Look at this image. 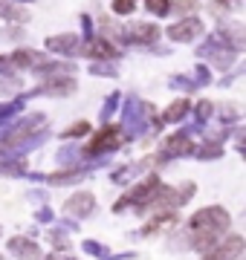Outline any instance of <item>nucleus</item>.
<instances>
[{
  "label": "nucleus",
  "instance_id": "f257e3e1",
  "mask_svg": "<svg viewBox=\"0 0 246 260\" xmlns=\"http://www.w3.org/2000/svg\"><path fill=\"white\" fill-rule=\"evenodd\" d=\"M232 217L223 205H206L189 217V246L197 249L200 254H206L214 243L229 232Z\"/></svg>",
  "mask_w": 246,
  "mask_h": 260
},
{
  "label": "nucleus",
  "instance_id": "f03ea898",
  "mask_svg": "<svg viewBox=\"0 0 246 260\" xmlns=\"http://www.w3.org/2000/svg\"><path fill=\"white\" fill-rule=\"evenodd\" d=\"M125 145V133L119 124H102V130L99 133H93V139L84 145V150H81V159H99V156H107V153H113V150H119Z\"/></svg>",
  "mask_w": 246,
  "mask_h": 260
},
{
  "label": "nucleus",
  "instance_id": "7ed1b4c3",
  "mask_svg": "<svg viewBox=\"0 0 246 260\" xmlns=\"http://www.w3.org/2000/svg\"><path fill=\"white\" fill-rule=\"evenodd\" d=\"M119 127H122L125 139H139L148 133V121L142 116V99L136 93H131L122 102V124Z\"/></svg>",
  "mask_w": 246,
  "mask_h": 260
},
{
  "label": "nucleus",
  "instance_id": "20e7f679",
  "mask_svg": "<svg viewBox=\"0 0 246 260\" xmlns=\"http://www.w3.org/2000/svg\"><path fill=\"white\" fill-rule=\"evenodd\" d=\"M160 191H162V179L157 177V174H151V177H145L139 185H133L125 197H128V205H131L133 211L145 214L148 208H153V205H157Z\"/></svg>",
  "mask_w": 246,
  "mask_h": 260
},
{
  "label": "nucleus",
  "instance_id": "39448f33",
  "mask_svg": "<svg viewBox=\"0 0 246 260\" xmlns=\"http://www.w3.org/2000/svg\"><path fill=\"white\" fill-rule=\"evenodd\" d=\"M78 90V81L76 75H67V73H58V75H47L44 81L32 90V93H23V99H29V95H61V99H67V95H73Z\"/></svg>",
  "mask_w": 246,
  "mask_h": 260
},
{
  "label": "nucleus",
  "instance_id": "423d86ee",
  "mask_svg": "<svg viewBox=\"0 0 246 260\" xmlns=\"http://www.w3.org/2000/svg\"><path fill=\"white\" fill-rule=\"evenodd\" d=\"M157 38H160V26L157 23H148V20H133V23H125L119 29V41L136 44V47H153Z\"/></svg>",
  "mask_w": 246,
  "mask_h": 260
},
{
  "label": "nucleus",
  "instance_id": "0eeeda50",
  "mask_svg": "<svg viewBox=\"0 0 246 260\" xmlns=\"http://www.w3.org/2000/svg\"><path fill=\"white\" fill-rule=\"evenodd\" d=\"M243 251H246L243 234H223L200 260H240Z\"/></svg>",
  "mask_w": 246,
  "mask_h": 260
},
{
  "label": "nucleus",
  "instance_id": "6e6552de",
  "mask_svg": "<svg viewBox=\"0 0 246 260\" xmlns=\"http://www.w3.org/2000/svg\"><path fill=\"white\" fill-rule=\"evenodd\" d=\"M165 32H168V38L174 44H191V41H197V38L206 32V23L200 18H194V15H186V18H180L177 23H171Z\"/></svg>",
  "mask_w": 246,
  "mask_h": 260
},
{
  "label": "nucleus",
  "instance_id": "1a4fd4ad",
  "mask_svg": "<svg viewBox=\"0 0 246 260\" xmlns=\"http://www.w3.org/2000/svg\"><path fill=\"white\" fill-rule=\"evenodd\" d=\"M81 52H84L90 61H116V58L122 55V49L116 47L110 38H104V35L84 41V44H81Z\"/></svg>",
  "mask_w": 246,
  "mask_h": 260
},
{
  "label": "nucleus",
  "instance_id": "9d476101",
  "mask_svg": "<svg viewBox=\"0 0 246 260\" xmlns=\"http://www.w3.org/2000/svg\"><path fill=\"white\" fill-rule=\"evenodd\" d=\"M44 47H47L52 55L78 58V55H81V38L73 35V32H64V35H49L47 41H44Z\"/></svg>",
  "mask_w": 246,
  "mask_h": 260
},
{
  "label": "nucleus",
  "instance_id": "9b49d317",
  "mask_svg": "<svg viewBox=\"0 0 246 260\" xmlns=\"http://www.w3.org/2000/svg\"><path fill=\"white\" fill-rule=\"evenodd\" d=\"M93 211H96V197L90 191H76L64 203V214H70L73 220H87V217H93Z\"/></svg>",
  "mask_w": 246,
  "mask_h": 260
},
{
  "label": "nucleus",
  "instance_id": "f8f14e48",
  "mask_svg": "<svg viewBox=\"0 0 246 260\" xmlns=\"http://www.w3.org/2000/svg\"><path fill=\"white\" fill-rule=\"evenodd\" d=\"M177 223H180V211L177 208H157V214L145 223L139 237H148L153 232H165V229H177Z\"/></svg>",
  "mask_w": 246,
  "mask_h": 260
},
{
  "label": "nucleus",
  "instance_id": "ddd939ff",
  "mask_svg": "<svg viewBox=\"0 0 246 260\" xmlns=\"http://www.w3.org/2000/svg\"><path fill=\"white\" fill-rule=\"evenodd\" d=\"M194 139H191V133H186V130H180V133H174V136H168L165 139V145H162V153L168 159H180V156H191L194 153Z\"/></svg>",
  "mask_w": 246,
  "mask_h": 260
},
{
  "label": "nucleus",
  "instance_id": "4468645a",
  "mask_svg": "<svg viewBox=\"0 0 246 260\" xmlns=\"http://www.w3.org/2000/svg\"><path fill=\"white\" fill-rule=\"evenodd\" d=\"M9 251L15 254V257L20 260H41L44 257V251H41V246L32 237H23V234H18V237H9Z\"/></svg>",
  "mask_w": 246,
  "mask_h": 260
},
{
  "label": "nucleus",
  "instance_id": "2eb2a0df",
  "mask_svg": "<svg viewBox=\"0 0 246 260\" xmlns=\"http://www.w3.org/2000/svg\"><path fill=\"white\" fill-rule=\"evenodd\" d=\"M87 177V168H61L55 174H41V182L47 185H78L84 182Z\"/></svg>",
  "mask_w": 246,
  "mask_h": 260
},
{
  "label": "nucleus",
  "instance_id": "dca6fc26",
  "mask_svg": "<svg viewBox=\"0 0 246 260\" xmlns=\"http://www.w3.org/2000/svg\"><path fill=\"white\" fill-rule=\"evenodd\" d=\"M9 58H12V64H15V70H35L41 61H47L38 49H29V47H18Z\"/></svg>",
  "mask_w": 246,
  "mask_h": 260
},
{
  "label": "nucleus",
  "instance_id": "f3484780",
  "mask_svg": "<svg viewBox=\"0 0 246 260\" xmlns=\"http://www.w3.org/2000/svg\"><path fill=\"white\" fill-rule=\"evenodd\" d=\"M26 159L15 153H0V177H26Z\"/></svg>",
  "mask_w": 246,
  "mask_h": 260
},
{
  "label": "nucleus",
  "instance_id": "a211bd4d",
  "mask_svg": "<svg viewBox=\"0 0 246 260\" xmlns=\"http://www.w3.org/2000/svg\"><path fill=\"white\" fill-rule=\"evenodd\" d=\"M0 20L6 23H29V9L15 0H0Z\"/></svg>",
  "mask_w": 246,
  "mask_h": 260
},
{
  "label": "nucleus",
  "instance_id": "6ab92c4d",
  "mask_svg": "<svg viewBox=\"0 0 246 260\" xmlns=\"http://www.w3.org/2000/svg\"><path fill=\"white\" fill-rule=\"evenodd\" d=\"M32 73L38 75V78H47V75H58V73H67V75H73L76 73V64L73 61H41Z\"/></svg>",
  "mask_w": 246,
  "mask_h": 260
},
{
  "label": "nucleus",
  "instance_id": "aec40b11",
  "mask_svg": "<svg viewBox=\"0 0 246 260\" xmlns=\"http://www.w3.org/2000/svg\"><path fill=\"white\" fill-rule=\"evenodd\" d=\"M55 162L61 168H81V148H78L76 142H70V145H64V148H58Z\"/></svg>",
  "mask_w": 246,
  "mask_h": 260
},
{
  "label": "nucleus",
  "instance_id": "412c9836",
  "mask_svg": "<svg viewBox=\"0 0 246 260\" xmlns=\"http://www.w3.org/2000/svg\"><path fill=\"white\" fill-rule=\"evenodd\" d=\"M189 113H191V102L189 99H177L174 104H168V110L162 113V121H168V124H180V121H186Z\"/></svg>",
  "mask_w": 246,
  "mask_h": 260
},
{
  "label": "nucleus",
  "instance_id": "4be33fe9",
  "mask_svg": "<svg viewBox=\"0 0 246 260\" xmlns=\"http://www.w3.org/2000/svg\"><path fill=\"white\" fill-rule=\"evenodd\" d=\"M223 153H226V150H223V142L206 139L203 145H200V148H194V153H191V156H197L200 162H214V159H220Z\"/></svg>",
  "mask_w": 246,
  "mask_h": 260
},
{
  "label": "nucleus",
  "instance_id": "5701e85b",
  "mask_svg": "<svg viewBox=\"0 0 246 260\" xmlns=\"http://www.w3.org/2000/svg\"><path fill=\"white\" fill-rule=\"evenodd\" d=\"M23 95H18V99H12V102H0V127H6L12 119H18V113L23 110Z\"/></svg>",
  "mask_w": 246,
  "mask_h": 260
},
{
  "label": "nucleus",
  "instance_id": "b1692460",
  "mask_svg": "<svg viewBox=\"0 0 246 260\" xmlns=\"http://www.w3.org/2000/svg\"><path fill=\"white\" fill-rule=\"evenodd\" d=\"M237 52L235 49H226V47H218L211 55H208V61H211V67L214 70H232V64H235Z\"/></svg>",
  "mask_w": 246,
  "mask_h": 260
},
{
  "label": "nucleus",
  "instance_id": "393cba45",
  "mask_svg": "<svg viewBox=\"0 0 246 260\" xmlns=\"http://www.w3.org/2000/svg\"><path fill=\"white\" fill-rule=\"evenodd\" d=\"M90 75H96V78H119V70H116L113 61H93Z\"/></svg>",
  "mask_w": 246,
  "mask_h": 260
},
{
  "label": "nucleus",
  "instance_id": "a878e982",
  "mask_svg": "<svg viewBox=\"0 0 246 260\" xmlns=\"http://www.w3.org/2000/svg\"><path fill=\"white\" fill-rule=\"evenodd\" d=\"M84 136H90V121H84V119H78V121H73L70 127L61 133V139H84Z\"/></svg>",
  "mask_w": 246,
  "mask_h": 260
},
{
  "label": "nucleus",
  "instance_id": "bb28decb",
  "mask_svg": "<svg viewBox=\"0 0 246 260\" xmlns=\"http://www.w3.org/2000/svg\"><path fill=\"white\" fill-rule=\"evenodd\" d=\"M191 110H194V119H197V124H206V121L214 116V102H208V99H200V102L191 107Z\"/></svg>",
  "mask_w": 246,
  "mask_h": 260
},
{
  "label": "nucleus",
  "instance_id": "cd10ccee",
  "mask_svg": "<svg viewBox=\"0 0 246 260\" xmlns=\"http://www.w3.org/2000/svg\"><path fill=\"white\" fill-rule=\"evenodd\" d=\"M49 240H52V246H55V251H70L73 249V243H70V234L64 232V229H52L49 232Z\"/></svg>",
  "mask_w": 246,
  "mask_h": 260
},
{
  "label": "nucleus",
  "instance_id": "c85d7f7f",
  "mask_svg": "<svg viewBox=\"0 0 246 260\" xmlns=\"http://www.w3.org/2000/svg\"><path fill=\"white\" fill-rule=\"evenodd\" d=\"M171 3H174V0H145V9L151 12V15H157V18H168Z\"/></svg>",
  "mask_w": 246,
  "mask_h": 260
},
{
  "label": "nucleus",
  "instance_id": "c756f323",
  "mask_svg": "<svg viewBox=\"0 0 246 260\" xmlns=\"http://www.w3.org/2000/svg\"><path fill=\"white\" fill-rule=\"evenodd\" d=\"M119 99H122L119 93H110L107 99H104V104H102V113H99V119H102V124H107V121H110V116L116 113V104H119Z\"/></svg>",
  "mask_w": 246,
  "mask_h": 260
},
{
  "label": "nucleus",
  "instance_id": "7c9ffc66",
  "mask_svg": "<svg viewBox=\"0 0 246 260\" xmlns=\"http://www.w3.org/2000/svg\"><path fill=\"white\" fill-rule=\"evenodd\" d=\"M168 87L171 90H182V93H194V90H197V84L191 81V78H186V75H171Z\"/></svg>",
  "mask_w": 246,
  "mask_h": 260
},
{
  "label": "nucleus",
  "instance_id": "2f4dec72",
  "mask_svg": "<svg viewBox=\"0 0 246 260\" xmlns=\"http://www.w3.org/2000/svg\"><path fill=\"white\" fill-rule=\"evenodd\" d=\"M23 38H26V29L23 26H15V23L0 26V41H23Z\"/></svg>",
  "mask_w": 246,
  "mask_h": 260
},
{
  "label": "nucleus",
  "instance_id": "473e14b6",
  "mask_svg": "<svg viewBox=\"0 0 246 260\" xmlns=\"http://www.w3.org/2000/svg\"><path fill=\"white\" fill-rule=\"evenodd\" d=\"M20 87H23V84H20V78L18 75H9V78H0V95H3V99H6V95H15L20 90Z\"/></svg>",
  "mask_w": 246,
  "mask_h": 260
},
{
  "label": "nucleus",
  "instance_id": "72a5a7b5",
  "mask_svg": "<svg viewBox=\"0 0 246 260\" xmlns=\"http://www.w3.org/2000/svg\"><path fill=\"white\" fill-rule=\"evenodd\" d=\"M220 121H223V127H229V124H235L237 119H240V113H237V104H223L220 107Z\"/></svg>",
  "mask_w": 246,
  "mask_h": 260
},
{
  "label": "nucleus",
  "instance_id": "f704fd0d",
  "mask_svg": "<svg viewBox=\"0 0 246 260\" xmlns=\"http://www.w3.org/2000/svg\"><path fill=\"white\" fill-rule=\"evenodd\" d=\"M139 171H142V162H139V165H125V168H119V171H113V182L122 185L125 179H131L133 174H139Z\"/></svg>",
  "mask_w": 246,
  "mask_h": 260
},
{
  "label": "nucleus",
  "instance_id": "c9c22d12",
  "mask_svg": "<svg viewBox=\"0 0 246 260\" xmlns=\"http://www.w3.org/2000/svg\"><path fill=\"white\" fill-rule=\"evenodd\" d=\"M110 9H113V15H122V18H128V15L136 9V0H110Z\"/></svg>",
  "mask_w": 246,
  "mask_h": 260
},
{
  "label": "nucleus",
  "instance_id": "e433bc0d",
  "mask_svg": "<svg viewBox=\"0 0 246 260\" xmlns=\"http://www.w3.org/2000/svg\"><path fill=\"white\" fill-rule=\"evenodd\" d=\"M81 249H84L87 254H93V257H99V260H102L104 254H107V249H104V246H102L99 240H84V243H81Z\"/></svg>",
  "mask_w": 246,
  "mask_h": 260
},
{
  "label": "nucleus",
  "instance_id": "4c0bfd02",
  "mask_svg": "<svg viewBox=\"0 0 246 260\" xmlns=\"http://www.w3.org/2000/svg\"><path fill=\"white\" fill-rule=\"evenodd\" d=\"M191 81L197 84V87H208V84H211V73H208V67L200 64L197 70H194V78H191Z\"/></svg>",
  "mask_w": 246,
  "mask_h": 260
},
{
  "label": "nucleus",
  "instance_id": "58836bf2",
  "mask_svg": "<svg viewBox=\"0 0 246 260\" xmlns=\"http://www.w3.org/2000/svg\"><path fill=\"white\" fill-rule=\"evenodd\" d=\"M182 12V15H191V12L197 9V0H180V3H171V12Z\"/></svg>",
  "mask_w": 246,
  "mask_h": 260
},
{
  "label": "nucleus",
  "instance_id": "ea45409f",
  "mask_svg": "<svg viewBox=\"0 0 246 260\" xmlns=\"http://www.w3.org/2000/svg\"><path fill=\"white\" fill-rule=\"evenodd\" d=\"M0 75H3V78L15 75V64H12V58H9V55H0Z\"/></svg>",
  "mask_w": 246,
  "mask_h": 260
},
{
  "label": "nucleus",
  "instance_id": "a19ab883",
  "mask_svg": "<svg viewBox=\"0 0 246 260\" xmlns=\"http://www.w3.org/2000/svg\"><path fill=\"white\" fill-rule=\"evenodd\" d=\"M52 220H55V214H52V208H38V211H35V223H52Z\"/></svg>",
  "mask_w": 246,
  "mask_h": 260
},
{
  "label": "nucleus",
  "instance_id": "79ce46f5",
  "mask_svg": "<svg viewBox=\"0 0 246 260\" xmlns=\"http://www.w3.org/2000/svg\"><path fill=\"white\" fill-rule=\"evenodd\" d=\"M81 29H84V41H90V38H93V20L87 18V15H81ZM84 41H81V44H84Z\"/></svg>",
  "mask_w": 246,
  "mask_h": 260
},
{
  "label": "nucleus",
  "instance_id": "37998d69",
  "mask_svg": "<svg viewBox=\"0 0 246 260\" xmlns=\"http://www.w3.org/2000/svg\"><path fill=\"white\" fill-rule=\"evenodd\" d=\"M240 73H243V67H237V70H232V73H229L226 78H220V87H229V84L235 81V78H237Z\"/></svg>",
  "mask_w": 246,
  "mask_h": 260
},
{
  "label": "nucleus",
  "instance_id": "c03bdc74",
  "mask_svg": "<svg viewBox=\"0 0 246 260\" xmlns=\"http://www.w3.org/2000/svg\"><path fill=\"white\" fill-rule=\"evenodd\" d=\"M58 229H64V232H78V220H61Z\"/></svg>",
  "mask_w": 246,
  "mask_h": 260
},
{
  "label": "nucleus",
  "instance_id": "a18cd8bd",
  "mask_svg": "<svg viewBox=\"0 0 246 260\" xmlns=\"http://www.w3.org/2000/svg\"><path fill=\"white\" fill-rule=\"evenodd\" d=\"M29 200H32V203H44V200H47V191H29Z\"/></svg>",
  "mask_w": 246,
  "mask_h": 260
},
{
  "label": "nucleus",
  "instance_id": "49530a36",
  "mask_svg": "<svg viewBox=\"0 0 246 260\" xmlns=\"http://www.w3.org/2000/svg\"><path fill=\"white\" fill-rule=\"evenodd\" d=\"M47 260H73V257H67V251H64V254H61V251H52Z\"/></svg>",
  "mask_w": 246,
  "mask_h": 260
},
{
  "label": "nucleus",
  "instance_id": "de8ad7c7",
  "mask_svg": "<svg viewBox=\"0 0 246 260\" xmlns=\"http://www.w3.org/2000/svg\"><path fill=\"white\" fill-rule=\"evenodd\" d=\"M15 3H20V6H23V3H32V0H15Z\"/></svg>",
  "mask_w": 246,
  "mask_h": 260
},
{
  "label": "nucleus",
  "instance_id": "09e8293b",
  "mask_svg": "<svg viewBox=\"0 0 246 260\" xmlns=\"http://www.w3.org/2000/svg\"><path fill=\"white\" fill-rule=\"evenodd\" d=\"M0 260H3V254H0Z\"/></svg>",
  "mask_w": 246,
  "mask_h": 260
}]
</instances>
